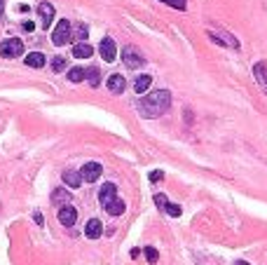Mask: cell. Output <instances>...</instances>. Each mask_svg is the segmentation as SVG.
Masks as SVG:
<instances>
[{
  "label": "cell",
  "mask_w": 267,
  "mask_h": 265,
  "mask_svg": "<svg viewBox=\"0 0 267 265\" xmlns=\"http://www.w3.org/2000/svg\"><path fill=\"white\" fill-rule=\"evenodd\" d=\"M169 106H171L169 89H157V92L148 94L145 99H141V101L136 104V108H138V113H141L143 117H160V115H164L169 110Z\"/></svg>",
  "instance_id": "6da1fadb"
},
{
  "label": "cell",
  "mask_w": 267,
  "mask_h": 265,
  "mask_svg": "<svg viewBox=\"0 0 267 265\" xmlns=\"http://www.w3.org/2000/svg\"><path fill=\"white\" fill-rule=\"evenodd\" d=\"M0 54L5 59H14V56H21L24 54V43L19 38H7L5 43L0 45Z\"/></svg>",
  "instance_id": "7a4b0ae2"
},
{
  "label": "cell",
  "mask_w": 267,
  "mask_h": 265,
  "mask_svg": "<svg viewBox=\"0 0 267 265\" xmlns=\"http://www.w3.org/2000/svg\"><path fill=\"white\" fill-rule=\"evenodd\" d=\"M68 40H71V21H68V19H61L52 33V43L56 45V47H61V45H66Z\"/></svg>",
  "instance_id": "3957f363"
},
{
  "label": "cell",
  "mask_w": 267,
  "mask_h": 265,
  "mask_svg": "<svg viewBox=\"0 0 267 265\" xmlns=\"http://www.w3.org/2000/svg\"><path fill=\"white\" fill-rule=\"evenodd\" d=\"M101 174H103V167H101L98 162H87V164L80 169V176H82L85 183H94V181H98Z\"/></svg>",
  "instance_id": "277c9868"
},
{
  "label": "cell",
  "mask_w": 267,
  "mask_h": 265,
  "mask_svg": "<svg viewBox=\"0 0 267 265\" xmlns=\"http://www.w3.org/2000/svg\"><path fill=\"white\" fill-rule=\"evenodd\" d=\"M122 61L127 63V68H132L134 71V68H141L145 59L141 56L138 50H134V47H125V50H122Z\"/></svg>",
  "instance_id": "5b68a950"
},
{
  "label": "cell",
  "mask_w": 267,
  "mask_h": 265,
  "mask_svg": "<svg viewBox=\"0 0 267 265\" xmlns=\"http://www.w3.org/2000/svg\"><path fill=\"white\" fill-rule=\"evenodd\" d=\"M101 56H103V61H115L117 59V47H115V43H113V38H103L101 40Z\"/></svg>",
  "instance_id": "8992f818"
},
{
  "label": "cell",
  "mask_w": 267,
  "mask_h": 265,
  "mask_svg": "<svg viewBox=\"0 0 267 265\" xmlns=\"http://www.w3.org/2000/svg\"><path fill=\"white\" fill-rule=\"evenodd\" d=\"M59 221H61V225L71 228V225H75V221H78V212L73 209L71 204H61V209H59Z\"/></svg>",
  "instance_id": "52a82bcc"
},
{
  "label": "cell",
  "mask_w": 267,
  "mask_h": 265,
  "mask_svg": "<svg viewBox=\"0 0 267 265\" xmlns=\"http://www.w3.org/2000/svg\"><path fill=\"white\" fill-rule=\"evenodd\" d=\"M209 36H211V40H216V43L227 45V47H232V50H239V40L227 36V33H222V31H209Z\"/></svg>",
  "instance_id": "ba28073f"
},
{
  "label": "cell",
  "mask_w": 267,
  "mask_h": 265,
  "mask_svg": "<svg viewBox=\"0 0 267 265\" xmlns=\"http://www.w3.org/2000/svg\"><path fill=\"white\" fill-rule=\"evenodd\" d=\"M106 85H108V89H110L113 94H122V92H125V87H127V80L122 78L120 73H113V75L108 78Z\"/></svg>",
  "instance_id": "9c48e42d"
},
{
  "label": "cell",
  "mask_w": 267,
  "mask_h": 265,
  "mask_svg": "<svg viewBox=\"0 0 267 265\" xmlns=\"http://www.w3.org/2000/svg\"><path fill=\"white\" fill-rule=\"evenodd\" d=\"M38 14H40V19H43V26L47 28L54 19V5H49V2H40V5H38Z\"/></svg>",
  "instance_id": "30bf717a"
},
{
  "label": "cell",
  "mask_w": 267,
  "mask_h": 265,
  "mask_svg": "<svg viewBox=\"0 0 267 265\" xmlns=\"http://www.w3.org/2000/svg\"><path fill=\"white\" fill-rule=\"evenodd\" d=\"M101 232H103V225H101L98 218H91V221L87 223V228H85V235H87L89 239H98L101 237Z\"/></svg>",
  "instance_id": "8fae6325"
},
{
  "label": "cell",
  "mask_w": 267,
  "mask_h": 265,
  "mask_svg": "<svg viewBox=\"0 0 267 265\" xmlns=\"http://www.w3.org/2000/svg\"><path fill=\"white\" fill-rule=\"evenodd\" d=\"M103 207H106V212L110 213V216H120V213L125 212V202H122V200H120L117 195L113 197V200H108Z\"/></svg>",
  "instance_id": "7c38bea8"
},
{
  "label": "cell",
  "mask_w": 267,
  "mask_h": 265,
  "mask_svg": "<svg viewBox=\"0 0 267 265\" xmlns=\"http://www.w3.org/2000/svg\"><path fill=\"white\" fill-rule=\"evenodd\" d=\"M150 82H152L150 75H138V78L134 80V92H136V94H145L148 87H150Z\"/></svg>",
  "instance_id": "4fadbf2b"
},
{
  "label": "cell",
  "mask_w": 267,
  "mask_h": 265,
  "mask_svg": "<svg viewBox=\"0 0 267 265\" xmlns=\"http://www.w3.org/2000/svg\"><path fill=\"white\" fill-rule=\"evenodd\" d=\"M115 183H103V188L98 190V200H101V204H106L108 200H113L115 197Z\"/></svg>",
  "instance_id": "5bb4252c"
},
{
  "label": "cell",
  "mask_w": 267,
  "mask_h": 265,
  "mask_svg": "<svg viewBox=\"0 0 267 265\" xmlns=\"http://www.w3.org/2000/svg\"><path fill=\"white\" fill-rule=\"evenodd\" d=\"M44 61H47V59H44L43 52H31L26 56V66H31V68H43Z\"/></svg>",
  "instance_id": "9a60e30c"
},
{
  "label": "cell",
  "mask_w": 267,
  "mask_h": 265,
  "mask_svg": "<svg viewBox=\"0 0 267 265\" xmlns=\"http://www.w3.org/2000/svg\"><path fill=\"white\" fill-rule=\"evenodd\" d=\"M52 202L59 204V207H61V204H68L71 202V193H68L66 188H56V190L52 193Z\"/></svg>",
  "instance_id": "2e32d148"
},
{
  "label": "cell",
  "mask_w": 267,
  "mask_h": 265,
  "mask_svg": "<svg viewBox=\"0 0 267 265\" xmlns=\"http://www.w3.org/2000/svg\"><path fill=\"white\" fill-rule=\"evenodd\" d=\"M253 75H256V80H258L260 85L267 89V66L263 61H258L256 66H253Z\"/></svg>",
  "instance_id": "e0dca14e"
},
{
  "label": "cell",
  "mask_w": 267,
  "mask_h": 265,
  "mask_svg": "<svg viewBox=\"0 0 267 265\" xmlns=\"http://www.w3.org/2000/svg\"><path fill=\"white\" fill-rule=\"evenodd\" d=\"M91 45H87V43H80V45H75L73 47V56H78V59H87V56H91Z\"/></svg>",
  "instance_id": "ac0fdd59"
},
{
  "label": "cell",
  "mask_w": 267,
  "mask_h": 265,
  "mask_svg": "<svg viewBox=\"0 0 267 265\" xmlns=\"http://www.w3.org/2000/svg\"><path fill=\"white\" fill-rule=\"evenodd\" d=\"M63 181H66V186L68 188H80L82 176L78 174V171H63Z\"/></svg>",
  "instance_id": "d6986e66"
},
{
  "label": "cell",
  "mask_w": 267,
  "mask_h": 265,
  "mask_svg": "<svg viewBox=\"0 0 267 265\" xmlns=\"http://www.w3.org/2000/svg\"><path fill=\"white\" fill-rule=\"evenodd\" d=\"M85 78L89 80V85H91V87H98V85H101V73H98L96 66L87 68V71H85Z\"/></svg>",
  "instance_id": "ffe728a7"
},
{
  "label": "cell",
  "mask_w": 267,
  "mask_h": 265,
  "mask_svg": "<svg viewBox=\"0 0 267 265\" xmlns=\"http://www.w3.org/2000/svg\"><path fill=\"white\" fill-rule=\"evenodd\" d=\"M143 254H145V261H148V263H157V261H160V254H157L155 247H145Z\"/></svg>",
  "instance_id": "44dd1931"
},
{
  "label": "cell",
  "mask_w": 267,
  "mask_h": 265,
  "mask_svg": "<svg viewBox=\"0 0 267 265\" xmlns=\"http://www.w3.org/2000/svg\"><path fill=\"white\" fill-rule=\"evenodd\" d=\"M68 80L71 82H82L85 80V68H71L68 71Z\"/></svg>",
  "instance_id": "7402d4cb"
},
{
  "label": "cell",
  "mask_w": 267,
  "mask_h": 265,
  "mask_svg": "<svg viewBox=\"0 0 267 265\" xmlns=\"http://www.w3.org/2000/svg\"><path fill=\"white\" fill-rule=\"evenodd\" d=\"M52 71L54 73L66 71V59H63V56H54V59H52Z\"/></svg>",
  "instance_id": "603a6c76"
},
{
  "label": "cell",
  "mask_w": 267,
  "mask_h": 265,
  "mask_svg": "<svg viewBox=\"0 0 267 265\" xmlns=\"http://www.w3.org/2000/svg\"><path fill=\"white\" fill-rule=\"evenodd\" d=\"M164 209H167V213H169V216H176V218L180 216V212H183L178 204H169V202H167V207H164Z\"/></svg>",
  "instance_id": "cb8c5ba5"
},
{
  "label": "cell",
  "mask_w": 267,
  "mask_h": 265,
  "mask_svg": "<svg viewBox=\"0 0 267 265\" xmlns=\"http://www.w3.org/2000/svg\"><path fill=\"white\" fill-rule=\"evenodd\" d=\"M162 2H167V5H171L176 9H185V0H162Z\"/></svg>",
  "instance_id": "d4e9b609"
},
{
  "label": "cell",
  "mask_w": 267,
  "mask_h": 265,
  "mask_svg": "<svg viewBox=\"0 0 267 265\" xmlns=\"http://www.w3.org/2000/svg\"><path fill=\"white\" fill-rule=\"evenodd\" d=\"M75 38L85 40V38H87V28H85V26H78V31H75Z\"/></svg>",
  "instance_id": "484cf974"
},
{
  "label": "cell",
  "mask_w": 267,
  "mask_h": 265,
  "mask_svg": "<svg viewBox=\"0 0 267 265\" xmlns=\"http://www.w3.org/2000/svg\"><path fill=\"white\" fill-rule=\"evenodd\" d=\"M162 178H164L162 171H150V181H152V183H157V181H162Z\"/></svg>",
  "instance_id": "4316f807"
},
{
  "label": "cell",
  "mask_w": 267,
  "mask_h": 265,
  "mask_svg": "<svg viewBox=\"0 0 267 265\" xmlns=\"http://www.w3.org/2000/svg\"><path fill=\"white\" fill-rule=\"evenodd\" d=\"M155 204L157 207H167V197L164 195H155Z\"/></svg>",
  "instance_id": "83f0119b"
},
{
  "label": "cell",
  "mask_w": 267,
  "mask_h": 265,
  "mask_svg": "<svg viewBox=\"0 0 267 265\" xmlns=\"http://www.w3.org/2000/svg\"><path fill=\"white\" fill-rule=\"evenodd\" d=\"M24 28H26V31H33L36 26H33V21H26V24H24Z\"/></svg>",
  "instance_id": "f1b7e54d"
},
{
  "label": "cell",
  "mask_w": 267,
  "mask_h": 265,
  "mask_svg": "<svg viewBox=\"0 0 267 265\" xmlns=\"http://www.w3.org/2000/svg\"><path fill=\"white\" fill-rule=\"evenodd\" d=\"M2 9H5V0H0V17H2Z\"/></svg>",
  "instance_id": "f546056e"
},
{
  "label": "cell",
  "mask_w": 267,
  "mask_h": 265,
  "mask_svg": "<svg viewBox=\"0 0 267 265\" xmlns=\"http://www.w3.org/2000/svg\"><path fill=\"white\" fill-rule=\"evenodd\" d=\"M234 265H251V263H246V261H234Z\"/></svg>",
  "instance_id": "4dcf8cb0"
}]
</instances>
